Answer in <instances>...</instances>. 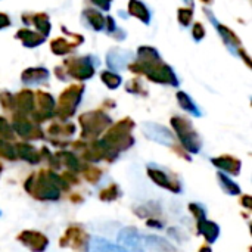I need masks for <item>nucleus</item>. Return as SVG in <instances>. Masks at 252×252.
<instances>
[{
	"label": "nucleus",
	"mask_w": 252,
	"mask_h": 252,
	"mask_svg": "<svg viewBox=\"0 0 252 252\" xmlns=\"http://www.w3.org/2000/svg\"><path fill=\"white\" fill-rule=\"evenodd\" d=\"M120 247L126 252H145L142 245V238L137 232L124 229L120 233Z\"/></svg>",
	"instance_id": "f257e3e1"
},
{
	"label": "nucleus",
	"mask_w": 252,
	"mask_h": 252,
	"mask_svg": "<svg viewBox=\"0 0 252 252\" xmlns=\"http://www.w3.org/2000/svg\"><path fill=\"white\" fill-rule=\"evenodd\" d=\"M145 131L148 134V137L159 142V143H164V145H170L173 143V137H171V133L168 130H165L164 127H159V126H155V124H148L145 126Z\"/></svg>",
	"instance_id": "f03ea898"
},
{
	"label": "nucleus",
	"mask_w": 252,
	"mask_h": 252,
	"mask_svg": "<svg viewBox=\"0 0 252 252\" xmlns=\"http://www.w3.org/2000/svg\"><path fill=\"white\" fill-rule=\"evenodd\" d=\"M90 252H126L121 247H117L102 238H93L90 242Z\"/></svg>",
	"instance_id": "7ed1b4c3"
}]
</instances>
